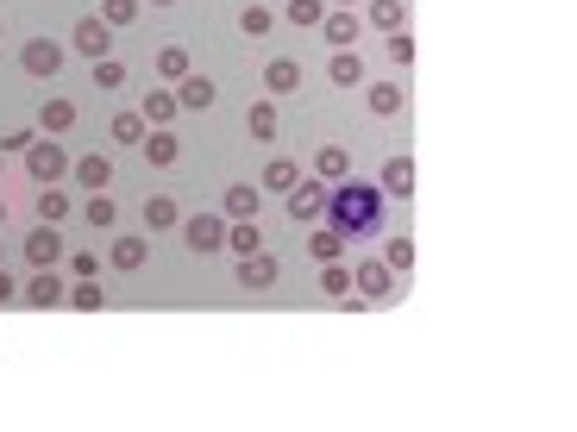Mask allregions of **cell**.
Returning a JSON list of instances; mask_svg holds the SVG:
<instances>
[{"label": "cell", "mask_w": 577, "mask_h": 432, "mask_svg": "<svg viewBox=\"0 0 577 432\" xmlns=\"http://www.w3.org/2000/svg\"><path fill=\"white\" fill-rule=\"evenodd\" d=\"M320 295H352V270H345V257L339 263H320Z\"/></svg>", "instance_id": "36"}, {"label": "cell", "mask_w": 577, "mask_h": 432, "mask_svg": "<svg viewBox=\"0 0 577 432\" xmlns=\"http://www.w3.org/2000/svg\"><path fill=\"white\" fill-rule=\"evenodd\" d=\"M283 201H289V220H295V226H320V213H327V182H320V176H302Z\"/></svg>", "instance_id": "4"}, {"label": "cell", "mask_w": 577, "mask_h": 432, "mask_svg": "<svg viewBox=\"0 0 577 432\" xmlns=\"http://www.w3.org/2000/svg\"><path fill=\"white\" fill-rule=\"evenodd\" d=\"M145 113H113V144H145Z\"/></svg>", "instance_id": "37"}, {"label": "cell", "mask_w": 577, "mask_h": 432, "mask_svg": "<svg viewBox=\"0 0 577 432\" xmlns=\"http://www.w3.org/2000/svg\"><path fill=\"white\" fill-rule=\"evenodd\" d=\"M220 213H226V220H258V188H251V182H233V188L220 195Z\"/></svg>", "instance_id": "20"}, {"label": "cell", "mask_w": 577, "mask_h": 432, "mask_svg": "<svg viewBox=\"0 0 577 432\" xmlns=\"http://www.w3.org/2000/svg\"><path fill=\"white\" fill-rule=\"evenodd\" d=\"M32 138H38V126H13L7 138H0V151H32Z\"/></svg>", "instance_id": "43"}, {"label": "cell", "mask_w": 577, "mask_h": 432, "mask_svg": "<svg viewBox=\"0 0 577 432\" xmlns=\"http://www.w3.org/2000/svg\"><path fill=\"white\" fill-rule=\"evenodd\" d=\"M69 182H76L82 195H101V188H113V157H107V151L76 157V163H69Z\"/></svg>", "instance_id": "9"}, {"label": "cell", "mask_w": 577, "mask_h": 432, "mask_svg": "<svg viewBox=\"0 0 577 432\" xmlns=\"http://www.w3.org/2000/svg\"><path fill=\"white\" fill-rule=\"evenodd\" d=\"M214 101H220V88L207 82V76H195V69H189V76L176 82V107H182V113H207Z\"/></svg>", "instance_id": "13"}, {"label": "cell", "mask_w": 577, "mask_h": 432, "mask_svg": "<svg viewBox=\"0 0 577 432\" xmlns=\"http://www.w3.org/2000/svg\"><path fill=\"white\" fill-rule=\"evenodd\" d=\"M138 13H145V0H101V19H107L113 32H120V26H132Z\"/></svg>", "instance_id": "39"}, {"label": "cell", "mask_w": 577, "mask_h": 432, "mask_svg": "<svg viewBox=\"0 0 577 432\" xmlns=\"http://www.w3.org/2000/svg\"><path fill=\"white\" fill-rule=\"evenodd\" d=\"M383 263H389L396 276H408V270H414V238H408V232H396V238L383 245Z\"/></svg>", "instance_id": "35"}, {"label": "cell", "mask_w": 577, "mask_h": 432, "mask_svg": "<svg viewBox=\"0 0 577 432\" xmlns=\"http://www.w3.org/2000/svg\"><path fill=\"white\" fill-rule=\"evenodd\" d=\"M295 182H302V170H295V157H270V163H264V188H270V195H289Z\"/></svg>", "instance_id": "30"}, {"label": "cell", "mask_w": 577, "mask_h": 432, "mask_svg": "<svg viewBox=\"0 0 577 432\" xmlns=\"http://www.w3.org/2000/svg\"><path fill=\"white\" fill-rule=\"evenodd\" d=\"M82 220L95 226V232H113V226H120V207L107 201V188H101V195H82Z\"/></svg>", "instance_id": "26"}, {"label": "cell", "mask_w": 577, "mask_h": 432, "mask_svg": "<svg viewBox=\"0 0 577 432\" xmlns=\"http://www.w3.org/2000/svg\"><path fill=\"white\" fill-rule=\"evenodd\" d=\"M69 207H76V201L63 195V182H51V188H38V220H51V226H63V220H69Z\"/></svg>", "instance_id": "31"}, {"label": "cell", "mask_w": 577, "mask_h": 432, "mask_svg": "<svg viewBox=\"0 0 577 432\" xmlns=\"http://www.w3.org/2000/svg\"><path fill=\"white\" fill-rule=\"evenodd\" d=\"M264 88H270V94H295V88H302V63H295V57L264 63Z\"/></svg>", "instance_id": "23"}, {"label": "cell", "mask_w": 577, "mask_h": 432, "mask_svg": "<svg viewBox=\"0 0 577 432\" xmlns=\"http://www.w3.org/2000/svg\"><path fill=\"white\" fill-rule=\"evenodd\" d=\"M189 69H195V63H189V51H182V44H164V51H157V76H164L170 88L189 76Z\"/></svg>", "instance_id": "32"}, {"label": "cell", "mask_w": 577, "mask_h": 432, "mask_svg": "<svg viewBox=\"0 0 577 432\" xmlns=\"http://www.w3.org/2000/svg\"><path fill=\"white\" fill-rule=\"evenodd\" d=\"M226 251H239V257L264 251V232H258V220H226Z\"/></svg>", "instance_id": "25"}, {"label": "cell", "mask_w": 577, "mask_h": 432, "mask_svg": "<svg viewBox=\"0 0 577 432\" xmlns=\"http://www.w3.org/2000/svg\"><path fill=\"white\" fill-rule=\"evenodd\" d=\"M63 232L51 226V220H38L32 232H26V263H32V270H57V263H63Z\"/></svg>", "instance_id": "7"}, {"label": "cell", "mask_w": 577, "mask_h": 432, "mask_svg": "<svg viewBox=\"0 0 577 432\" xmlns=\"http://www.w3.org/2000/svg\"><path fill=\"white\" fill-rule=\"evenodd\" d=\"M69 163H76V157H69L63 151V138H32V151H26V176L38 182V188H51V182H63L69 176Z\"/></svg>", "instance_id": "2"}, {"label": "cell", "mask_w": 577, "mask_h": 432, "mask_svg": "<svg viewBox=\"0 0 577 432\" xmlns=\"http://www.w3.org/2000/svg\"><path fill=\"white\" fill-rule=\"evenodd\" d=\"M138 157H145L151 170H170V163L182 157V138H176L170 126H151V132H145V144H138Z\"/></svg>", "instance_id": "12"}, {"label": "cell", "mask_w": 577, "mask_h": 432, "mask_svg": "<svg viewBox=\"0 0 577 432\" xmlns=\"http://www.w3.org/2000/svg\"><path fill=\"white\" fill-rule=\"evenodd\" d=\"M176 226H182L176 195H151V201H145V232H176Z\"/></svg>", "instance_id": "22"}, {"label": "cell", "mask_w": 577, "mask_h": 432, "mask_svg": "<svg viewBox=\"0 0 577 432\" xmlns=\"http://www.w3.org/2000/svg\"><path fill=\"white\" fill-rule=\"evenodd\" d=\"M345 251H352V245H345V232H333L327 220H320V226L308 232V257H314V263H339Z\"/></svg>", "instance_id": "18"}, {"label": "cell", "mask_w": 577, "mask_h": 432, "mask_svg": "<svg viewBox=\"0 0 577 432\" xmlns=\"http://www.w3.org/2000/svg\"><path fill=\"white\" fill-rule=\"evenodd\" d=\"M63 63H69V51H63L57 38H32L26 51H19V69H26V76H38V82L63 76Z\"/></svg>", "instance_id": "6"}, {"label": "cell", "mask_w": 577, "mask_h": 432, "mask_svg": "<svg viewBox=\"0 0 577 432\" xmlns=\"http://www.w3.org/2000/svg\"><path fill=\"white\" fill-rule=\"evenodd\" d=\"M151 7H176V0H151Z\"/></svg>", "instance_id": "45"}, {"label": "cell", "mask_w": 577, "mask_h": 432, "mask_svg": "<svg viewBox=\"0 0 577 432\" xmlns=\"http://www.w3.org/2000/svg\"><path fill=\"white\" fill-rule=\"evenodd\" d=\"M314 176L320 182H345V176H352V151H345V144H320V151H314Z\"/></svg>", "instance_id": "16"}, {"label": "cell", "mask_w": 577, "mask_h": 432, "mask_svg": "<svg viewBox=\"0 0 577 432\" xmlns=\"http://www.w3.org/2000/svg\"><path fill=\"white\" fill-rule=\"evenodd\" d=\"M138 113H145V126H170V119L182 113V107H176V88H151V94H145V107H138Z\"/></svg>", "instance_id": "24"}, {"label": "cell", "mask_w": 577, "mask_h": 432, "mask_svg": "<svg viewBox=\"0 0 577 432\" xmlns=\"http://www.w3.org/2000/svg\"><path fill=\"white\" fill-rule=\"evenodd\" d=\"M270 26H276V13H270V7H258V0H245V13H239V32H245V38H264Z\"/></svg>", "instance_id": "38"}, {"label": "cell", "mask_w": 577, "mask_h": 432, "mask_svg": "<svg viewBox=\"0 0 577 432\" xmlns=\"http://www.w3.org/2000/svg\"><path fill=\"white\" fill-rule=\"evenodd\" d=\"M0 157H7V151H0Z\"/></svg>", "instance_id": "49"}, {"label": "cell", "mask_w": 577, "mask_h": 432, "mask_svg": "<svg viewBox=\"0 0 577 432\" xmlns=\"http://www.w3.org/2000/svg\"><path fill=\"white\" fill-rule=\"evenodd\" d=\"M383 51H389V63H396V69H408V63H414V32H408V26H396Z\"/></svg>", "instance_id": "40"}, {"label": "cell", "mask_w": 577, "mask_h": 432, "mask_svg": "<svg viewBox=\"0 0 577 432\" xmlns=\"http://www.w3.org/2000/svg\"><path fill=\"white\" fill-rule=\"evenodd\" d=\"M107 257H113V270H145V257H151V238H138V232H120L107 245Z\"/></svg>", "instance_id": "15"}, {"label": "cell", "mask_w": 577, "mask_h": 432, "mask_svg": "<svg viewBox=\"0 0 577 432\" xmlns=\"http://www.w3.org/2000/svg\"><path fill=\"white\" fill-rule=\"evenodd\" d=\"M383 207H389V195L377 182H358V176H345V182H333L327 188V220L333 232H345V245H358V238H371V232H383Z\"/></svg>", "instance_id": "1"}, {"label": "cell", "mask_w": 577, "mask_h": 432, "mask_svg": "<svg viewBox=\"0 0 577 432\" xmlns=\"http://www.w3.org/2000/svg\"><path fill=\"white\" fill-rule=\"evenodd\" d=\"M371 26H377V32L408 26V0H371Z\"/></svg>", "instance_id": "34"}, {"label": "cell", "mask_w": 577, "mask_h": 432, "mask_svg": "<svg viewBox=\"0 0 577 432\" xmlns=\"http://www.w3.org/2000/svg\"><path fill=\"white\" fill-rule=\"evenodd\" d=\"M327 76H333V88H364V57L358 51H333Z\"/></svg>", "instance_id": "21"}, {"label": "cell", "mask_w": 577, "mask_h": 432, "mask_svg": "<svg viewBox=\"0 0 577 432\" xmlns=\"http://www.w3.org/2000/svg\"><path fill=\"white\" fill-rule=\"evenodd\" d=\"M364 101H371V113H377V119H396V113L408 107L396 82H371V88H364Z\"/></svg>", "instance_id": "27"}, {"label": "cell", "mask_w": 577, "mask_h": 432, "mask_svg": "<svg viewBox=\"0 0 577 432\" xmlns=\"http://www.w3.org/2000/svg\"><path fill=\"white\" fill-rule=\"evenodd\" d=\"M0 226H7V201H0Z\"/></svg>", "instance_id": "46"}, {"label": "cell", "mask_w": 577, "mask_h": 432, "mask_svg": "<svg viewBox=\"0 0 577 432\" xmlns=\"http://www.w3.org/2000/svg\"><path fill=\"white\" fill-rule=\"evenodd\" d=\"M76 126V101H38V132L44 138H63Z\"/></svg>", "instance_id": "19"}, {"label": "cell", "mask_w": 577, "mask_h": 432, "mask_svg": "<svg viewBox=\"0 0 577 432\" xmlns=\"http://www.w3.org/2000/svg\"><path fill=\"white\" fill-rule=\"evenodd\" d=\"M358 32H364V19L352 7H327V19H320V38H327L333 51H358Z\"/></svg>", "instance_id": "10"}, {"label": "cell", "mask_w": 577, "mask_h": 432, "mask_svg": "<svg viewBox=\"0 0 577 432\" xmlns=\"http://www.w3.org/2000/svg\"><path fill=\"white\" fill-rule=\"evenodd\" d=\"M276 257L270 251H251V257H239V288H276Z\"/></svg>", "instance_id": "17"}, {"label": "cell", "mask_w": 577, "mask_h": 432, "mask_svg": "<svg viewBox=\"0 0 577 432\" xmlns=\"http://www.w3.org/2000/svg\"><path fill=\"white\" fill-rule=\"evenodd\" d=\"M176 232H182V245H189L195 257L226 251V213H189V220H182Z\"/></svg>", "instance_id": "3"}, {"label": "cell", "mask_w": 577, "mask_h": 432, "mask_svg": "<svg viewBox=\"0 0 577 432\" xmlns=\"http://www.w3.org/2000/svg\"><path fill=\"white\" fill-rule=\"evenodd\" d=\"M95 88H107V94L126 88V63L120 57H95Z\"/></svg>", "instance_id": "41"}, {"label": "cell", "mask_w": 577, "mask_h": 432, "mask_svg": "<svg viewBox=\"0 0 577 432\" xmlns=\"http://www.w3.org/2000/svg\"><path fill=\"white\" fill-rule=\"evenodd\" d=\"M63 307H76V314H101V307H107V295H101V282L88 276V282H76V288H69V301H63Z\"/></svg>", "instance_id": "33"}, {"label": "cell", "mask_w": 577, "mask_h": 432, "mask_svg": "<svg viewBox=\"0 0 577 432\" xmlns=\"http://www.w3.org/2000/svg\"><path fill=\"white\" fill-rule=\"evenodd\" d=\"M245 132L258 138V144H270L276 138V101H251L245 107Z\"/></svg>", "instance_id": "29"}, {"label": "cell", "mask_w": 577, "mask_h": 432, "mask_svg": "<svg viewBox=\"0 0 577 432\" xmlns=\"http://www.w3.org/2000/svg\"><path fill=\"white\" fill-rule=\"evenodd\" d=\"M7 301H19V282H13L7 270H0V307H7Z\"/></svg>", "instance_id": "44"}, {"label": "cell", "mask_w": 577, "mask_h": 432, "mask_svg": "<svg viewBox=\"0 0 577 432\" xmlns=\"http://www.w3.org/2000/svg\"><path fill=\"white\" fill-rule=\"evenodd\" d=\"M377 188H383L389 201H408V195H414V157H408V151H402V157H389V163H383V176H377Z\"/></svg>", "instance_id": "14"}, {"label": "cell", "mask_w": 577, "mask_h": 432, "mask_svg": "<svg viewBox=\"0 0 577 432\" xmlns=\"http://www.w3.org/2000/svg\"><path fill=\"white\" fill-rule=\"evenodd\" d=\"M327 7H352V0H327Z\"/></svg>", "instance_id": "47"}, {"label": "cell", "mask_w": 577, "mask_h": 432, "mask_svg": "<svg viewBox=\"0 0 577 432\" xmlns=\"http://www.w3.org/2000/svg\"><path fill=\"white\" fill-rule=\"evenodd\" d=\"M19 295H26V307H63L69 301V282L57 270H32V282L19 288Z\"/></svg>", "instance_id": "11"}, {"label": "cell", "mask_w": 577, "mask_h": 432, "mask_svg": "<svg viewBox=\"0 0 577 432\" xmlns=\"http://www.w3.org/2000/svg\"><path fill=\"white\" fill-rule=\"evenodd\" d=\"M69 276H76V282L101 276V257H95V251H69Z\"/></svg>", "instance_id": "42"}, {"label": "cell", "mask_w": 577, "mask_h": 432, "mask_svg": "<svg viewBox=\"0 0 577 432\" xmlns=\"http://www.w3.org/2000/svg\"><path fill=\"white\" fill-rule=\"evenodd\" d=\"M283 19L302 32H320V19H327V0H283Z\"/></svg>", "instance_id": "28"}, {"label": "cell", "mask_w": 577, "mask_h": 432, "mask_svg": "<svg viewBox=\"0 0 577 432\" xmlns=\"http://www.w3.org/2000/svg\"><path fill=\"white\" fill-rule=\"evenodd\" d=\"M396 282H402V276H396V270H389V263H383V257H364V263H358V270H352V288H358V295H364V301H389V295H396Z\"/></svg>", "instance_id": "8"}, {"label": "cell", "mask_w": 577, "mask_h": 432, "mask_svg": "<svg viewBox=\"0 0 577 432\" xmlns=\"http://www.w3.org/2000/svg\"><path fill=\"white\" fill-rule=\"evenodd\" d=\"M69 51H82L88 63H95V57H113V26H107L101 13L76 19V26H69Z\"/></svg>", "instance_id": "5"}, {"label": "cell", "mask_w": 577, "mask_h": 432, "mask_svg": "<svg viewBox=\"0 0 577 432\" xmlns=\"http://www.w3.org/2000/svg\"><path fill=\"white\" fill-rule=\"evenodd\" d=\"M0 32H7V26H0Z\"/></svg>", "instance_id": "48"}]
</instances>
